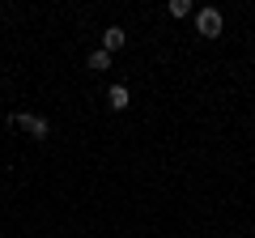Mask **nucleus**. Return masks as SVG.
I'll list each match as a JSON object with an SVG mask.
<instances>
[{"label":"nucleus","instance_id":"1","mask_svg":"<svg viewBox=\"0 0 255 238\" xmlns=\"http://www.w3.org/2000/svg\"><path fill=\"white\" fill-rule=\"evenodd\" d=\"M9 123L21 128L30 140H47V136H51V123H47L43 115H34V111H17V115H9Z\"/></svg>","mask_w":255,"mask_h":238},{"label":"nucleus","instance_id":"2","mask_svg":"<svg viewBox=\"0 0 255 238\" xmlns=\"http://www.w3.org/2000/svg\"><path fill=\"white\" fill-rule=\"evenodd\" d=\"M196 30H200V38H221V13L217 9H200L196 13Z\"/></svg>","mask_w":255,"mask_h":238},{"label":"nucleus","instance_id":"3","mask_svg":"<svg viewBox=\"0 0 255 238\" xmlns=\"http://www.w3.org/2000/svg\"><path fill=\"white\" fill-rule=\"evenodd\" d=\"M124 47H128V34H124V26H107V30H102V51H107V55L124 51Z\"/></svg>","mask_w":255,"mask_h":238},{"label":"nucleus","instance_id":"4","mask_svg":"<svg viewBox=\"0 0 255 238\" xmlns=\"http://www.w3.org/2000/svg\"><path fill=\"white\" fill-rule=\"evenodd\" d=\"M107 102H111V111H128V102H132L128 85H111V90H107Z\"/></svg>","mask_w":255,"mask_h":238},{"label":"nucleus","instance_id":"5","mask_svg":"<svg viewBox=\"0 0 255 238\" xmlns=\"http://www.w3.org/2000/svg\"><path fill=\"white\" fill-rule=\"evenodd\" d=\"M90 68H94V73H102V68H111V55L102 51V47H98V51H90Z\"/></svg>","mask_w":255,"mask_h":238},{"label":"nucleus","instance_id":"6","mask_svg":"<svg viewBox=\"0 0 255 238\" xmlns=\"http://www.w3.org/2000/svg\"><path fill=\"white\" fill-rule=\"evenodd\" d=\"M191 13V0H170V17H187Z\"/></svg>","mask_w":255,"mask_h":238}]
</instances>
